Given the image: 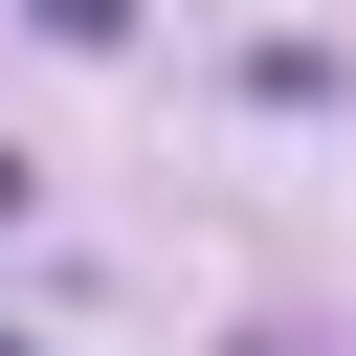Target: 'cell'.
<instances>
[{"label": "cell", "instance_id": "1", "mask_svg": "<svg viewBox=\"0 0 356 356\" xmlns=\"http://www.w3.org/2000/svg\"><path fill=\"white\" fill-rule=\"evenodd\" d=\"M22 22H44V44H134V0H22Z\"/></svg>", "mask_w": 356, "mask_h": 356}, {"label": "cell", "instance_id": "2", "mask_svg": "<svg viewBox=\"0 0 356 356\" xmlns=\"http://www.w3.org/2000/svg\"><path fill=\"white\" fill-rule=\"evenodd\" d=\"M22 178H44V156H22V134H0V222H22Z\"/></svg>", "mask_w": 356, "mask_h": 356}, {"label": "cell", "instance_id": "3", "mask_svg": "<svg viewBox=\"0 0 356 356\" xmlns=\"http://www.w3.org/2000/svg\"><path fill=\"white\" fill-rule=\"evenodd\" d=\"M0 356H22V334H0Z\"/></svg>", "mask_w": 356, "mask_h": 356}]
</instances>
